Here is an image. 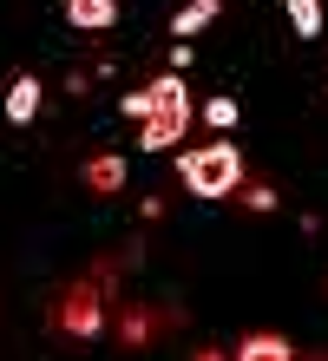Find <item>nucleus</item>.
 Wrapping results in <instances>:
<instances>
[{
  "label": "nucleus",
  "mask_w": 328,
  "mask_h": 361,
  "mask_svg": "<svg viewBox=\"0 0 328 361\" xmlns=\"http://www.w3.org/2000/svg\"><path fill=\"white\" fill-rule=\"evenodd\" d=\"M282 7H289V27H296L302 39L322 33V0H282Z\"/></svg>",
  "instance_id": "1a4fd4ad"
},
{
  "label": "nucleus",
  "mask_w": 328,
  "mask_h": 361,
  "mask_svg": "<svg viewBox=\"0 0 328 361\" xmlns=\"http://www.w3.org/2000/svg\"><path fill=\"white\" fill-rule=\"evenodd\" d=\"M85 184H92V190H105V197H112V190H125V158H119V152L85 158Z\"/></svg>",
  "instance_id": "0eeeda50"
},
{
  "label": "nucleus",
  "mask_w": 328,
  "mask_h": 361,
  "mask_svg": "<svg viewBox=\"0 0 328 361\" xmlns=\"http://www.w3.org/2000/svg\"><path fill=\"white\" fill-rule=\"evenodd\" d=\"M33 118H40V79L20 73L7 86V125H33Z\"/></svg>",
  "instance_id": "39448f33"
},
{
  "label": "nucleus",
  "mask_w": 328,
  "mask_h": 361,
  "mask_svg": "<svg viewBox=\"0 0 328 361\" xmlns=\"http://www.w3.org/2000/svg\"><path fill=\"white\" fill-rule=\"evenodd\" d=\"M59 329L79 335V342H92V335H105V295L99 289H73L59 302Z\"/></svg>",
  "instance_id": "7ed1b4c3"
},
{
  "label": "nucleus",
  "mask_w": 328,
  "mask_h": 361,
  "mask_svg": "<svg viewBox=\"0 0 328 361\" xmlns=\"http://www.w3.org/2000/svg\"><path fill=\"white\" fill-rule=\"evenodd\" d=\"M217 13H224V0H184V7L171 13V33H178V39H190V33H204Z\"/></svg>",
  "instance_id": "423d86ee"
},
{
  "label": "nucleus",
  "mask_w": 328,
  "mask_h": 361,
  "mask_svg": "<svg viewBox=\"0 0 328 361\" xmlns=\"http://www.w3.org/2000/svg\"><path fill=\"white\" fill-rule=\"evenodd\" d=\"M119 112L145 125V118H151V86H138V92H125V99H119Z\"/></svg>",
  "instance_id": "f8f14e48"
},
{
  "label": "nucleus",
  "mask_w": 328,
  "mask_h": 361,
  "mask_svg": "<svg viewBox=\"0 0 328 361\" xmlns=\"http://www.w3.org/2000/svg\"><path fill=\"white\" fill-rule=\"evenodd\" d=\"M204 125L230 132V125H236V99H210V105H204Z\"/></svg>",
  "instance_id": "9b49d317"
},
{
  "label": "nucleus",
  "mask_w": 328,
  "mask_h": 361,
  "mask_svg": "<svg viewBox=\"0 0 328 361\" xmlns=\"http://www.w3.org/2000/svg\"><path fill=\"white\" fill-rule=\"evenodd\" d=\"M151 329H158V322H151V309H125V322H119L125 342H151Z\"/></svg>",
  "instance_id": "9d476101"
},
{
  "label": "nucleus",
  "mask_w": 328,
  "mask_h": 361,
  "mask_svg": "<svg viewBox=\"0 0 328 361\" xmlns=\"http://www.w3.org/2000/svg\"><path fill=\"white\" fill-rule=\"evenodd\" d=\"M184 125H190V92H184L178 66H171L164 79H151V118H145L138 145L145 152H171V145L184 138Z\"/></svg>",
  "instance_id": "f03ea898"
},
{
  "label": "nucleus",
  "mask_w": 328,
  "mask_h": 361,
  "mask_svg": "<svg viewBox=\"0 0 328 361\" xmlns=\"http://www.w3.org/2000/svg\"><path fill=\"white\" fill-rule=\"evenodd\" d=\"M178 178L190 197H230V190H243V152L230 138H210V145L178 158Z\"/></svg>",
  "instance_id": "f257e3e1"
},
{
  "label": "nucleus",
  "mask_w": 328,
  "mask_h": 361,
  "mask_svg": "<svg viewBox=\"0 0 328 361\" xmlns=\"http://www.w3.org/2000/svg\"><path fill=\"white\" fill-rule=\"evenodd\" d=\"M66 20H73L79 33H105L119 20V0H66Z\"/></svg>",
  "instance_id": "20e7f679"
},
{
  "label": "nucleus",
  "mask_w": 328,
  "mask_h": 361,
  "mask_svg": "<svg viewBox=\"0 0 328 361\" xmlns=\"http://www.w3.org/2000/svg\"><path fill=\"white\" fill-rule=\"evenodd\" d=\"M243 204H250V210H276V190H269V184H250Z\"/></svg>",
  "instance_id": "ddd939ff"
},
{
  "label": "nucleus",
  "mask_w": 328,
  "mask_h": 361,
  "mask_svg": "<svg viewBox=\"0 0 328 361\" xmlns=\"http://www.w3.org/2000/svg\"><path fill=\"white\" fill-rule=\"evenodd\" d=\"M236 355H243V361H289L296 342H289V335H243V342H236Z\"/></svg>",
  "instance_id": "6e6552de"
}]
</instances>
